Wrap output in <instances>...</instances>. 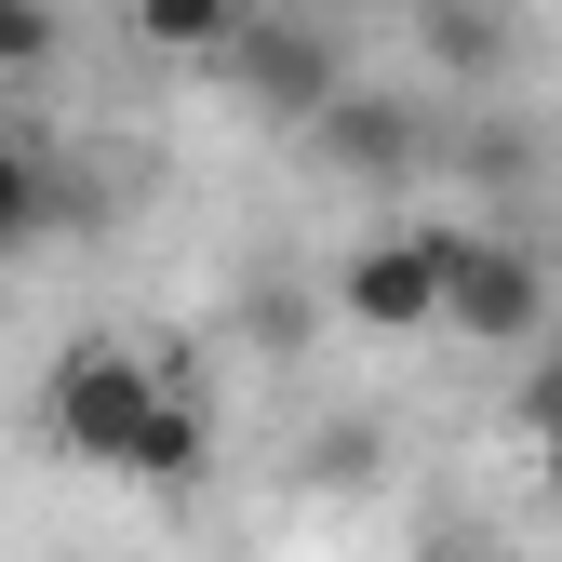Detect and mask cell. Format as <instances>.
Masks as SVG:
<instances>
[{
	"instance_id": "cell-2",
	"label": "cell",
	"mask_w": 562,
	"mask_h": 562,
	"mask_svg": "<svg viewBox=\"0 0 562 562\" xmlns=\"http://www.w3.org/2000/svg\"><path fill=\"white\" fill-rule=\"evenodd\" d=\"M442 322L482 335V348H536V322H549V268H536L522 241H469V228H442Z\"/></svg>"
},
{
	"instance_id": "cell-1",
	"label": "cell",
	"mask_w": 562,
	"mask_h": 562,
	"mask_svg": "<svg viewBox=\"0 0 562 562\" xmlns=\"http://www.w3.org/2000/svg\"><path fill=\"white\" fill-rule=\"evenodd\" d=\"M161 402H175V375L148 362V348L81 335V348H54V375H41V429H54V456L134 482V456H148V429H161Z\"/></svg>"
},
{
	"instance_id": "cell-13",
	"label": "cell",
	"mask_w": 562,
	"mask_h": 562,
	"mask_svg": "<svg viewBox=\"0 0 562 562\" xmlns=\"http://www.w3.org/2000/svg\"><path fill=\"white\" fill-rule=\"evenodd\" d=\"M415 14H429V0H415Z\"/></svg>"
},
{
	"instance_id": "cell-8",
	"label": "cell",
	"mask_w": 562,
	"mask_h": 562,
	"mask_svg": "<svg viewBox=\"0 0 562 562\" xmlns=\"http://www.w3.org/2000/svg\"><path fill=\"white\" fill-rule=\"evenodd\" d=\"M41 228H54V175L14 148V134H0V255H27Z\"/></svg>"
},
{
	"instance_id": "cell-6",
	"label": "cell",
	"mask_w": 562,
	"mask_h": 562,
	"mask_svg": "<svg viewBox=\"0 0 562 562\" xmlns=\"http://www.w3.org/2000/svg\"><path fill=\"white\" fill-rule=\"evenodd\" d=\"M241 27H255L241 0H134V41H148V54H175V67H215Z\"/></svg>"
},
{
	"instance_id": "cell-9",
	"label": "cell",
	"mask_w": 562,
	"mask_h": 562,
	"mask_svg": "<svg viewBox=\"0 0 562 562\" xmlns=\"http://www.w3.org/2000/svg\"><path fill=\"white\" fill-rule=\"evenodd\" d=\"M54 54H67L54 0H0V81H27V67H54Z\"/></svg>"
},
{
	"instance_id": "cell-4",
	"label": "cell",
	"mask_w": 562,
	"mask_h": 562,
	"mask_svg": "<svg viewBox=\"0 0 562 562\" xmlns=\"http://www.w3.org/2000/svg\"><path fill=\"white\" fill-rule=\"evenodd\" d=\"M228 81H241L268 121H295V134H308V121L348 94V81H335V41H322V27H241V41H228Z\"/></svg>"
},
{
	"instance_id": "cell-11",
	"label": "cell",
	"mask_w": 562,
	"mask_h": 562,
	"mask_svg": "<svg viewBox=\"0 0 562 562\" xmlns=\"http://www.w3.org/2000/svg\"><path fill=\"white\" fill-rule=\"evenodd\" d=\"M549 509H562V442H549Z\"/></svg>"
},
{
	"instance_id": "cell-3",
	"label": "cell",
	"mask_w": 562,
	"mask_h": 562,
	"mask_svg": "<svg viewBox=\"0 0 562 562\" xmlns=\"http://www.w3.org/2000/svg\"><path fill=\"white\" fill-rule=\"evenodd\" d=\"M335 308L362 335H429L442 322V228H375L362 255L335 268Z\"/></svg>"
},
{
	"instance_id": "cell-5",
	"label": "cell",
	"mask_w": 562,
	"mask_h": 562,
	"mask_svg": "<svg viewBox=\"0 0 562 562\" xmlns=\"http://www.w3.org/2000/svg\"><path fill=\"white\" fill-rule=\"evenodd\" d=\"M308 148H322L348 188H402V175H415V148H429V121H415L402 94H335V108L308 121Z\"/></svg>"
},
{
	"instance_id": "cell-10",
	"label": "cell",
	"mask_w": 562,
	"mask_h": 562,
	"mask_svg": "<svg viewBox=\"0 0 562 562\" xmlns=\"http://www.w3.org/2000/svg\"><path fill=\"white\" fill-rule=\"evenodd\" d=\"M522 429H536V442H562V348L522 375Z\"/></svg>"
},
{
	"instance_id": "cell-12",
	"label": "cell",
	"mask_w": 562,
	"mask_h": 562,
	"mask_svg": "<svg viewBox=\"0 0 562 562\" xmlns=\"http://www.w3.org/2000/svg\"><path fill=\"white\" fill-rule=\"evenodd\" d=\"M482 562H509V549H482Z\"/></svg>"
},
{
	"instance_id": "cell-7",
	"label": "cell",
	"mask_w": 562,
	"mask_h": 562,
	"mask_svg": "<svg viewBox=\"0 0 562 562\" xmlns=\"http://www.w3.org/2000/svg\"><path fill=\"white\" fill-rule=\"evenodd\" d=\"M429 54L442 67H496L509 54V0H429Z\"/></svg>"
}]
</instances>
